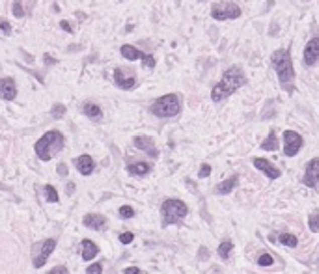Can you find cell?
<instances>
[{"label": "cell", "instance_id": "6da1fadb", "mask_svg": "<svg viewBox=\"0 0 319 274\" xmlns=\"http://www.w3.org/2000/svg\"><path fill=\"white\" fill-rule=\"evenodd\" d=\"M247 84V77L239 65H230L226 71L222 73V78L213 86L211 90V101L215 104L222 103L224 99H228L230 95H234L235 91Z\"/></svg>", "mask_w": 319, "mask_h": 274}, {"label": "cell", "instance_id": "7a4b0ae2", "mask_svg": "<svg viewBox=\"0 0 319 274\" xmlns=\"http://www.w3.org/2000/svg\"><path fill=\"white\" fill-rule=\"evenodd\" d=\"M271 65H273L274 73L278 77L282 90H286L287 93L295 91V67L293 60H291V52L289 49H276L271 54Z\"/></svg>", "mask_w": 319, "mask_h": 274}, {"label": "cell", "instance_id": "3957f363", "mask_svg": "<svg viewBox=\"0 0 319 274\" xmlns=\"http://www.w3.org/2000/svg\"><path fill=\"white\" fill-rule=\"evenodd\" d=\"M65 146V138L60 130H49L43 136L39 138L38 142L34 144V151L38 155L39 161H51L52 157L60 153Z\"/></svg>", "mask_w": 319, "mask_h": 274}, {"label": "cell", "instance_id": "277c9868", "mask_svg": "<svg viewBox=\"0 0 319 274\" xmlns=\"http://www.w3.org/2000/svg\"><path fill=\"white\" fill-rule=\"evenodd\" d=\"M150 112L157 117H176L181 114V97L177 93H166L155 99L150 106Z\"/></svg>", "mask_w": 319, "mask_h": 274}, {"label": "cell", "instance_id": "5b68a950", "mask_svg": "<svg viewBox=\"0 0 319 274\" xmlns=\"http://www.w3.org/2000/svg\"><path fill=\"white\" fill-rule=\"evenodd\" d=\"M161 215H163V226H172V224H179V222L189 215V207L187 203L176 198H168L164 200L161 205Z\"/></svg>", "mask_w": 319, "mask_h": 274}, {"label": "cell", "instance_id": "8992f818", "mask_svg": "<svg viewBox=\"0 0 319 274\" xmlns=\"http://www.w3.org/2000/svg\"><path fill=\"white\" fill-rule=\"evenodd\" d=\"M241 8L237 6L232 0H221V2H215L213 8H211V17L215 21H234L241 17Z\"/></svg>", "mask_w": 319, "mask_h": 274}, {"label": "cell", "instance_id": "52a82bcc", "mask_svg": "<svg viewBox=\"0 0 319 274\" xmlns=\"http://www.w3.org/2000/svg\"><path fill=\"white\" fill-rule=\"evenodd\" d=\"M56 248V239H47L34 248V268H41Z\"/></svg>", "mask_w": 319, "mask_h": 274}, {"label": "cell", "instance_id": "ba28073f", "mask_svg": "<svg viewBox=\"0 0 319 274\" xmlns=\"http://www.w3.org/2000/svg\"><path fill=\"white\" fill-rule=\"evenodd\" d=\"M302 144H304V138L297 130H286L284 132V155L295 157L300 151Z\"/></svg>", "mask_w": 319, "mask_h": 274}, {"label": "cell", "instance_id": "9c48e42d", "mask_svg": "<svg viewBox=\"0 0 319 274\" xmlns=\"http://www.w3.org/2000/svg\"><path fill=\"white\" fill-rule=\"evenodd\" d=\"M112 77H114V82H116L118 88H122V90H125V91L133 90V88L137 86V77H135V73L127 71L124 67H116Z\"/></svg>", "mask_w": 319, "mask_h": 274}, {"label": "cell", "instance_id": "30bf717a", "mask_svg": "<svg viewBox=\"0 0 319 274\" xmlns=\"http://www.w3.org/2000/svg\"><path fill=\"white\" fill-rule=\"evenodd\" d=\"M302 185H306L310 189H315L319 185V157H313L312 161L306 164L304 176H302Z\"/></svg>", "mask_w": 319, "mask_h": 274}, {"label": "cell", "instance_id": "8fae6325", "mask_svg": "<svg viewBox=\"0 0 319 274\" xmlns=\"http://www.w3.org/2000/svg\"><path fill=\"white\" fill-rule=\"evenodd\" d=\"M302 62L308 67H313L319 62V36H313L306 43L304 52H302Z\"/></svg>", "mask_w": 319, "mask_h": 274}, {"label": "cell", "instance_id": "7c38bea8", "mask_svg": "<svg viewBox=\"0 0 319 274\" xmlns=\"http://www.w3.org/2000/svg\"><path fill=\"white\" fill-rule=\"evenodd\" d=\"M133 144H135V148H137V150L148 153V155L153 157V159L159 157V150H157V146H155V142H153V138L151 136H144V134L135 136L133 138Z\"/></svg>", "mask_w": 319, "mask_h": 274}, {"label": "cell", "instance_id": "4fadbf2b", "mask_svg": "<svg viewBox=\"0 0 319 274\" xmlns=\"http://www.w3.org/2000/svg\"><path fill=\"white\" fill-rule=\"evenodd\" d=\"M252 164H254L256 168L260 170V172H263L265 176L269 177V179H278V177L282 176V172L276 166H274L271 161H267V159H263V157H256L254 161H252Z\"/></svg>", "mask_w": 319, "mask_h": 274}, {"label": "cell", "instance_id": "5bb4252c", "mask_svg": "<svg viewBox=\"0 0 319 274\" xmlns=\"http://www.w3.org/2000/svg\"><path fill=\"white\" fill-rule=\"evenodd\" d=\"M17 97V84L12 77L0 78V99L4 101H13Z\"/></svg>", "mask_w": 319, "mask_h": 274}, {"label": "cell", "instance_id": "9a60e30c", "mask_svg": "<svg viewBox=\"0 0 319 274\" xmlns=\"http://www.w3.org/2000/svg\"><path fill=\"white\" fill-rule=\"evenodd\" d=\"M75 168H77L82 176H90V174H93V170H95V161H93L88 153H86V155H80L75 159Z\"/></svg>", "mask_w": 319, "mask_h": 274}, {"label": "cell", "instance_id": "2e32d148", "mask_svg": "<svg viewBox=\"0 0 319 274\" xmlns=\"http://www.w3.org/2000/svg\"><path fill=\"white\" fill-rule=\"evenodd\" d=\"M86 228L93 229V231H103L107 228V218L103 215H97V213H90V215H86L82 218Z\"/></svg>", "mask_w": 319, "mask_h": 274}, {"label": "cell", "instance_id": "e0dca14e", "mask_svg": "<svg viewBox=\"0 0 319 274\" xmlns=\"http://www.w3.org/2000/svg\"><path fill=\"white\" fill-rule=\"evenodd\" d=\"M82 114L88 116L91 121H101L103 119V110H101V106L95 103H91V101H86L82 104Z\"/></svg>", "mask_w": 319, "mask_h": 274}, {"label": "cell", "instance_id": "ac0fdd59", "mask_svg": "<svg viewBox=\"0 0 319 274\" xmlns=\"http://www.w3.org/2000/svg\"><path fill=\"white\" fill-rule=\"evenodd\" d=\"M237 183H239V177L237 176H232V177H228V179H224V181H221L219 185L215 187V192L219 196H226V194H230L232 190L237 187Z\"/></svg>", "mask_w": 319, "mask_h": 274}, {"label": "cell", "instance_id": "d6986e66", "mask_svg": "<svg viewBox=\"0 0 319 274\" xmlns=\"http://www.w3.org/2000/svg\"><path fill=\"white\" fill-rule=\"evenodd\" d=\"M120 54H122L125 60L135 62V60H142L146 52L138 51L137 47H133V45H122V47H120Z\"/></svg>", "mask_w": 319, "mask_h": 274}, {"label": "cell", "instance_id": "ffe728a7", "mask_svg": "<svg viewBox=\"0 0 319 274\" xmlns=\"http://www.w3.org/2000/svg\"><path fill=\"white\" fill-rule=\"evenodd\" d=\"M127 172H129L131 176H148L151 172V164L150 163H133V164H127Z\"/></svg>", "mask_w": 319, "mask_h": 274}, {"label": "cell", "instance_id": "44dd1931", "mask_svg": "<svg viewBox=\"0 0 319 274\" xmlns=\"http://www.w3.org/2000/svg\"><path fill=\"white\" fill-rule=\"evenodd\" d=\"M80 250H82V259L84 261H91L95 255L99 254V248L95 242H91V241H82V244H80Z\"/></svg>", "mask_w": 319, "mask_h": 274}, {"label": "cell", "instance_id": "7402d4cb", "mask_svg": "<svg viewBox=\"0 0 319 274\" xmlns=\"http://www.w3.org/2000/svg\"><path fill=\"white\" fill-rule=\"evenodd\" d=\"M260 148H261V150H265V151L278 150V136H276V132H274V130H271V132H269L267 138H265V140L260 144Z\"/></svg>", "mask_w": 319, "mask_h": 274}, {"label": "cell", "instance_id": "603a6c76", "mask_svg": "<svg viewBox=\"0 0 319 274\" xmlns=\"http://www.w3.org/2000/svg\"><path fill=\"white\" fill-rule=\"evenodd\" d=\"M276 241L280 242V244H284V246H289V248H297V244H299V241H297V237L291 233H282L278 235V239Z\"/></svg>", "mask_w": 319, "mask_h": 274}, {"label": "cell", "instance_id": "cb8c5ba5", "mask_svg": "<svg viewBox=\"0 0 319 274\" xmlns=\"http://www.w3.org/2000/svg\"><path fill=\"white\" fill-rule=\"evenodd\" d=\"M234 250V242L232 241H222L221 246H219V250H217V254L221 255L222 259H228L230 257V252Z\"/></svg>", "mask_w": 319, "mask_h": 274}, {"label": "cell", "instance_id": "d4e9b609", "mask_svg": "<svg viewBox=\"0 0 319 274\" xmlns=\"http://www.w3.org/2000/svg\"><path fill=\"white\" fill-rule=\"evenodd\" d=\"M43 192H45L47 202H51V203H58L60 202L58 192H56V189H54L52 185H45V187H43Z\"/></svg>", "mask_w": 319, "mask_h": 274}, {"label": "cell", "instance_id": "484cf974", "mask_svg": "<svg viewBox=\"0 0 319 274\" xmlns=\"http://www.w3.org/2000/svg\"><path fill=\"white\" fill-rule=\"evenodd\" d=\"M118 215L122 216L124 220H129V218L135 216V209L131 207V205H122V207L118 209Z\"/></svg>", "mask_w": 319, "mask_h": 274}, {"label": "cell", "instance_id": "4316f807", "mask_svg": "<svg viewBox=\"0 0 319 274\" xmlns=\"http://www.w3.org/2000/svg\"><path fill=\"white\" fill-rule=\"evenodd\" d=\"M51 116L54 117V119H60V117H64L65 116V106H64V104H60V103L54 104V106L51 108Z\"/></svg>", "mask_w": 319, "mask_h": 274}, {"label": "cell", "instance_id": "83f0119b", "mask_svg": "<svg viewBox=\"0 0 319 274\" xmlns=\"http://www.w3.org/2000/svg\"><path fill=\"white\" fill-rule=\"evenodd\" d=\"M308 224H310V231L313 233H319V215L317 213H312L310 218H308Z\"/></svg>", "mask_w": 319, "mask_h": 274}, {"label": "cell", "instance_id": "f1b7e54d", "mask_svg": "<svg viewBox=\"0 0 319 274\" xmlns=\"http://www.w3.org/2000/svg\"><path fill=\"white\" fill-rule=\"evenodd\" d=\"M12 12H13V15H15L17 19L25 17V10H23V4H21V0H15V2H13Z\"/></svg>", "mask_w": 319, "mask_h": 274}, {"label": "cell", "instance_id": "f546056e", "mask_svg": "<svg viewBox=\"0 0 319 274\" xmlns=\"http://www.w3.org/2000/svg\"><path fill=\"white\" fill-rule=\"evenodd\" d=\"M157 64V60L155 56H151V54H144V58H142V65L144 67H148V69H153Z\"/></svg>", "mask_w": 319, "mask_h": 274}, {"label": "cell", "instance_id": "4dcf8cb0", "mask_svg": "<svg viewBox=\"0 0 319 274\" xmlns=\"http://www.w3.org/2000/svg\"><path fill=\"white\" fill-rule=\"evenodd\" d=\"M273 263H274V259L269 254H261L260 259H258V265H260V267H271Z\"/></svg>", "mask_w": 319, "mask_h": 274}, {"label": "cell", "instance_id": "1f68e13d", "mask_svg": "<svg viewBox=\"0 0 319 274\" xmlns=\"http://www.w3.org/2000/svg\"><path fill=\"white\" fill-rule=\"evenodd\" d=\"M86 274H103V265H101V263H93V265L88 267Z\"/></svg>", "mask_w": 319, "mask_h": 274}, {"label": "cell", "instance_id": "d6a6232c", "mask_svg": "<svg viewBox=\"0 0 319 274\" xmlns=\"http://www.w3.org/2000/svg\"><path fill=\"white\" fill-rule=\"evenodd\" d=\"M133 239H135V235L131 233V231H125V233L120 235V242H122V244H131Z\"/></svg>", "mask_w": 319, "mask_h": 274}, {"label": "cell", "instance_id": "836d02e7", "mask_svg": "<svg viewBox=\"0 0 319 274\" xmlns=\"http://www.w3.org/2000/svg\"><path fill=\"white\" fill-rule=\"evenodd\" d=\"M209 174H211V164H202V168H200V179H205V177H209Z\"/></svg>", "mask_w": 319, "mask_h": 274}, {"label": "cell", "instance_id": "e575fe53", "mask_svg": "<svg viewBox=\"0 0 319 274\" xmlns=\"http://www.w3.org/2000/svg\"><path fill=\"white\" fill-rule=\"evenodd\" d=\"M0 30H2L4 34H10L12 32V26H10L8 21H0Z\"/></svg>", "mask_w": 319, "mask_h": 274}, {"label": "cell", "instance_id": "d590c367", "mask_svg": "<svg viewBox=\"0 0 319 274\" xmlns=\"http://www.w3.org/2000/svg\"><path fill=\"white\" fill-rule=\"evenodd\" d=\"M47 274H69V270L65 267H54L52 270H49Z\"/></svg>", "mask_w": 319, "mask_h": 274}, {"label": "cell", "instance_id": "8d00e7d4", "mask_svg": "<svg viewBox=\"0 0 319 274\" xmlns=\"http://www.w3.org/2000/svg\"><path fill=\"white\" fill-rule=\"evenodd\" d=\"M60 26H62V30H65V32H73V26L67 23V21H62L60 23Z\"/></svg>", "mask_w": 319, "mask_h": 274}, {"label": "cell", "instance_id": "74e56055", "mask_svg": "<svg viewBox=\"0 0 319 274\" xmlns=\"http://www.w3.org/2000/svg\"><path fill=\"white\" fill-rule=\"evenodd\" d=\"M124 274H140V268H137V267H129V268H125Z\"/></svg>", "mask_w": 319, "mask_h": 274}, {"label": "cell", "instance_id": "f35d334b", "mask_svg": "<svg viewBox=\"0 0 319 274\" xmlns=\"http://www.w3.org/2000/svg\"><path fill=\"white\" fill-rule=\"evenodd\" d=\"M58 172H60V176H67V166H65V164H60Z\"/></svg>", "mask_w": 319, "mask_h": 274}, {"label": "cell", "instance_id": "ab89813d", "mask_svg": "<svg viewBox=\"0 0 319 274\" xmlns=\"http://www.w3.org/2000/svg\"><path fill=\"white\" fill-rule=\"evenodd\" d=\"M45 62H47V64H49V65H52V64H56V60L52 58L51 54H45Z\"/></svg>", "mask_w": 319, "mask_h": 274}, {"label": "cell", "instance_id": "60d3db41", "mask_svg": "<svg viewBox=\"0 0 319 274\" xmlns=\"http://www.w3.org/2000/svg\"><path fill=\"white\" fill-rule=\"evenodd\" d=\"M65 190H67V194H71L73 190H75V185H73V183H67V189Z\"/></svg>", "mask_w": 319, "mask_h": 274}, {"label": "cell", "instance_id": "b9f144b4", "mask_svg": "<svg viewBox=\"0 0 319 274\" xmlns=\"http://www.w3.org/2000/svg\"><path fill=\"white\" fill-rule=\"evenodd\" d=\"M198 2H205V0H198Z\"/></svg>", "mask_w": 319, "mask_h": 274}]
</instances>
